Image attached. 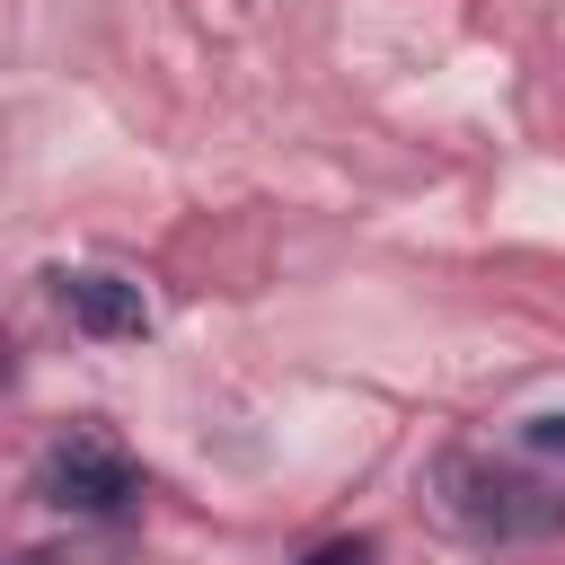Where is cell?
Listing matches in <instances>:
<instances>
[{
    "label": "cell",
    "instance_id": "cell-5",
    "mask_svg": "<svg viewBox=\"0 0 565 565\" xmlns=\"http://www.w3.org/2000/svg\"><path fill=\"white\" fill-rule=\"evenodd\" d=\"M300 565H371V539H335V547H309Z\"/></svg>",
    "mask_w": 565,
    "mask_h": 565
},
{
    "label": "cell",
    "instance_id": "cell-1",
    "mask_svg": "<svg viewBox=\"0 0 565 565\" xmlns=\"http://www.w3.org/2000/svg\"><path fill=\"white\" fill-rule=\"evenodd\" d=\"M433 503L477 547H512V539H539V530L565 521V494L539 486L521 459H494V450H441L433 459Z\"/></svg>",
    "mask_w": 565,
    "mask_h": 565
},
{
    "label": "cell",
    "instance_id": "cell-3",
    "mask_svg": "<svg viewBox=\"0 0 565 565\" xmlns=\"http://www.w3.org/2000/svg\"><path fill=\"white\" fill-rule=\"evenodd\" d=\"M53 300H62V318H71L88 344H141V335H150V300H141V282H124V274H106V265H71V274H53Z\"/></svg>",
    "mask_w": 565,
    "mask_h": 565
},
{
    "label": "cell",
    "instance_id": "cell-4",
    "mask_svg": "<svg viewBox=\"0 0 565 565\" xmlns=\"http://www.w3.org/2000/svg\"><path fill=\"white\" fill-rule=\"evenodd\" d=\"M521 450L530 459H565V415H530L521 424Z\"/></svg>",
    "mask_w": 565,
    "mask_h": 565
},
{
    "label": "cell",
    "instance_id": "cell-2",
    "mask_svg": "<svg viewBox=\"0 0 565 565\" xmlns=\"http://www.w3.org/2000/svg\"><path fill=\"white\" fill-rule=\"evenodd\" d=\"M35 494H44L53 512H71V521H132L141 494H150V477H141V459H132L106 424H71V433L44 441Z\"/></svg>",
    "mask_w": 565,
    "mask_h": 565
},
{
    "label": "cell",
    "instance_id": "cell-6",
    "mask_svg": "<svg viewBox=\"0 0 565 565\" xmlns=\"http://www.w3.org/2000/svg\"><path fill=\"white\" fill-rule=\"evenodd\" d=\"M18 565H53V556H35V547H26V556H18Z\"/></svg>",
    "mask_w": 565,
    "mask_h": 565
}]
</instances>
